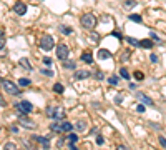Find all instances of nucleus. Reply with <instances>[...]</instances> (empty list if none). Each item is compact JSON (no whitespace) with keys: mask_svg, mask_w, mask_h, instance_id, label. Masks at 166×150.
<instances>
[{"mask_svg":"<svg viewBox=\"0 0 166 150\" xmlns=\"http://www.w3.org/2000/svg\"><path fill=\"white\" fill-rule=\"evenodd\" d=\"M53 90H55V92H57V94H63V85H61V83H55V85H53Z\"/></svg>","mask_w":166,"mask_h":150,"instance_id":"393cba45","label":"nucleus"},{"mask_svg":"<svg viewBox=\"0 0 166 150\" xmlns=\"http://www.w3.org/2000/svg\"><path fill=\"white\" fill-rule=\"evenodd\" d=\"M13 12L17 15H25L27 14V5L23 2H17V3L13 5Z\"/></svg>","mask_w":166,"mask_h":150,"instance_id":"423d86ee","label":"nucleus"},{"mask_svg":"<svg viewBox=\"0 0 166 150\" xmlns=\"http://www.w3.org/2000/svg\"><path fill=\"white\" fill-rule=\"evenodd\" d=\"M121 100H123V95H121V94H120V95L116 97V103H121Z\"/></svg>","mask_w":166,"mask_h":150,"instance_id":"ea45409f","label":"nucleus"},{"mask_svg":"<svg viewBox=\"0 0 166 150\" xmlns=\"http://www.w3.org/2000/svg\"><path fill=\"white\" fill-rule=\"evenodd\" d=\"M118 82H120V78L116 77V75H111V77L108 78V83H110V85H113V87H116V85H118Z\"/></svg>","mask_w":166,"mask_h":150,"instance_id":"aec40b11","label":"nucleus"},{"mask_svg":"<svg viewBox=\"0 0 166 150\" xmlns=\"http://www.w3.org/2000/svg\"><path fill=\"white\" fill-rule=\"evenodd\" d=\"M18 85L20 87H28V85H30V78H20Z\"/></svg>","mask_w":166,"mask_h":150,"instance_id":"a878e982","label":"nucleus"},{"mask_svg":"<svg viewBox=\"0 0 166 150\" xmlns=\"http://www.w3.org/2000/svg\"><path fill=\"white\" fill-rule=\"evenodd\" d=\"M3 47H5V40H3V39H0V50H2Z\"/></svg>","mask_w":166,"mask_h":150,"instance_id":"a19ab883","label":"nucleus"},{"mask_svg":"<svg viewBox=\"0 0 166 150\" xmlns=\"http://www.w3.org/2000/svg\"><path fill=\"white\" fill-rule=\"evenodd\" d=\"M68 140H70V142H73V143H77V142H78V135L70 133V135H68Z\"/></svg>","mask_w":166,"mask_h":150,"instance_id":"c85d7f7f","label":"nucleus"},{"mask_svg":"<svg viewBox=\"0 0 166 150\" xmlns=\"http://www.w3.org/2000/svg\"><path fill=\"white\" fill-rule=\"evenodd\" d=\"M136 97H138L139 102L146 103V105H153V100H151V98H150L148 95H145V94H141V92H139V94H136Z\"/></svg>","mask_w":166,"mask_h":150,"instance_id":"9b49d317","label":"nucleus"},{"mask_svg":"<svg viewBox=\"0 0 166 150\" xmlns=\"http://www.w3.org/2000/svg\"><path fill=\"white\" fill-rule=\"evenodd\" d=\"M98 58L100 60H106V58H110L111 57V54H110V50H106V48H100L98 50Z\"/></svg>","mask_w":166,"mask_h":150,"instance_id":"9d476101","label":"nucleus"},{"mask_svg":"<svg viewBox=\"0 0 166 150\" xmlns=\"http://www.w3.org/2000/svg\"><path fill=\"white\" fill-rule=\"evenodd\" d=\"M80 23H81V27L86 28V30H93L95 25H96V17L93 14H85V15H81Z\"/></svg>","mask_w":166,"mask_h":150,"instance_id":"f257e3e1","label":"nucleus"},{"mask_svg":"<svg viewBox=\"0 0 166 150\" xmlns=\"http://www.w3.org/2000/svg\"><path fill=\"white\" fill-rule=\"evenodd\" d=\"M139 47H143V48H151L153 47V42L151 40H139Z\"/></svg>","mask_w":166,"mask_h":150,"instance_id":"a211bd4d","label":"nucleus"},{"mask_svg":"<svg viewBox=\"0 0 166 150\" xmlns=\"http://www.w3.org/2000/svg\"><path fill=\"white\" fill-rule=\"evenodd\" d=\"M150 60H151V62H154V63H156V62H158V57H156V55H154V54H151V55H150Z\"/></svg>","mask_w":166,"mask_h":150,"instance_id":"e433bc0d","label":"nucleus"},{"mask_svg":"<svg viewBox=\"0 0 166 150\" xmlns=\"http://www.w3.org/2000/svg\"><path fill=\"white\" fill-rule=\"evenodd\" d=\"M53 114H55V107H48V109H46V117L53 118Z\"/></svg>","mask_w":166,"mask_h":150,"instance_id":"cd10ccee","label":"nucleus"},{"mask_svg":"<svg viewBox=\"0 0 166 150\" xmlns=\"http://www.w3.org/2000/svg\"><path fill=\"white\" fill-rule=\"evenodd\" d=\"M18 123L22 125V127H23V129H28V130L35 129V122H32V120H28V118H25V117H20Z\"/></svg>","mask_w":166,"mask_h":150,"instance_id":"0eeeda50","label":"nucleus"},{"mask_svg":"<svg viewBox=\"0 0 166 150\" xmlns=\"http://www.w3.org/2000/svg\"><path fill=\"white\" fill-rule=\"evenodd\" d=\"M75 129H77V130H80V132H83V130L86 129V123L83 122V120H78V122L75 123Z\"/></svg>","mask_w":166,"mask_h":150,"instance_id":"6ab92c4d","label":"nucleus"},{"mask_svg":"<svg viewBox=\"0 0 166 150\" xmlns=\"http://www.w3.org/2000/svg\"><path fill=\"white\" fill-rule=\"evenodd\" d=\"M120 75H121L123 78H126V80H130V72H128L126 68H120Z\"/></svg>","mask_w":166,"mask_h":150,"instance_id":"b1692460","label":"nucleus"},{"mask_svg":"<svg viewBox=\"0 0 166 150\" xmlns=\"http://www.w3.org/2000/svg\"><path fill=\"white\" fill-rule=\"evenodd\" d=\"M136 5H138L136 0H126L125 3H123V7L125 8H133V7H136Z\"/></svg>","mask_w":166,"mask_h":150,"instance_id":"f3484780","label":"nucleus"},{"mask_svg":"<svg viewBox=\"0 0 166 150\" xmlns=\"http://www.w3.org/2000/svg\"><path fill=\"white\" fill-rule=\"evenodd\" d=\"M33 140H37V142L42 145V149H48L50 147V138L48 137H42V135H33Z\"/></svg>","mask_w":166,"mask_h":150,"instance_id":"39448f33","label":"nucleus"},{"mask_svg":"<svg viewBox=\"0 0 166 150\" xmlns=\"http://www.w3.org/2000/svg\"><path fill=\"white\" fill-rule=\"evenodd\" d=\"M63 117H65V112H63V109H61V107H55L53 118H55V120H60V118H63Z\"/></svg>","mask_w":166,"mask_h":150,"instance_id":"f8f14e48","label":"nucleus"},{"mask_svg":"<svg viewBox=\"0 0 166 150\" xmlns=\"http://www.w3.org/2000/svg\"><path fill=\"white\" fill-rule=\"evenodd\" d=\"M60 30H61V34H65V35H72L73 34V30L70 27H65V25H61L60 27Z\"/></svg>","mask_w":166,"mask_h":150,"instance_id":"5701e85b","label":"nucleus"},{"mask_svg":"<svg viewBox=\"0 0 166 150\" xmlns=\"http://www.w3.org/2000/svg\"><path fill=\"white\" fill-rule=\"evenodd\" d=\"M96 143H98V145H103V143H105V138H103L101 135L96 137Z\"/></svg>","mask_w":166,"mask_h":150,"instance_id":"f704fd0d","label":"nucleus"},{"mask_svg":"<svg viewBox=\"0 0 166 150\" xmlns=\"http://www.w3.org/2000/svg\"><path fill=\"white\" fill-rule=\"evenodd\" d=\"M130 20L141 23V22H143V17H141V15H138V14H131V15H130Z\"/></svg>","mask_w":166,"mask_h":150,"instance_id":"412c9836","label":"nucleus"},{"mask_svg":"<svg viewBox=\"0 0 166 150\" xmlns=\"http://www.w3.org/2000/svg\"><path fill=\"white\" fill-rule=\"evenodd\" d=\"M0 105H2V107L5 105V100H3V97H2V95H0Z\"/></svg>","mask_w":166,"mask_h":150,"instance_id":"c03bdc74","label":"nucleus"},{"mask_svg":"<svg viewBox=\"0 0 166 150\" xmlns=\"http://www.w3.org/2000/svg\"><path fill=\"white\" fill-rule=\"evenodd\" d=\"M95 77H96L98 80H101V78H103V74H101V72H96V75H95Z\"/></svg>","mask_w":166,"mask_h":150,"instance_id":"4c0bfd02","label":"nucleus"},{"mask_svg":"<svg viewBox=\"0 0 166 150\" xmlns=\"http://www.w3.org/2000/svg\"><path fill=\"white\" fill-rule=\"evenodd\" d=\"M50 129H52L53 132H58V133H60V123L58 122H53L52 125H50Z\"/></svg>","mask_w":166,"mask_h":150,"instance_id":"bb28decb","label":"nucleus"},{"mask_svg":"<svg viewBox=\"0 0 166 150\" xmlns=\"http://www.w3.org/2000/svg\"><path fill=\"white\" fill-rule=\"evenodd\" d=\"M92 40H93V43H95V42L98 40V35H96V34H93V35H92Z\"/></svg>","mask_w":166,"mask_h":150,"instance_id":"79ce46f5","label":"nucleus"},{"mask_svg":"<svg viewBox=\"0 0 166 150\" xmlns=\"http://www.w3.org/2000/svg\"><path fill=\"white\" fill-rule=\"evenodd\" d=\"M158 140H159V143H161V147H163V149H166V138L163 135H159L158 137Z\"/></svg>","mask_w":166,"mask_h":150,"instance_id":"7c9ffc66","label":"nucleus"},{"mask_svg":"<svg viewBox=\"0 0 166 150\" xmlns=\"http://www.w3.org/2000/svg\"><path fill=\"white\" fill-rule=\"evenodd\" d=\"M43 63H45V65H52V58L45 57V58H43Z\"/></svg>","mask_w":166,"mask_h":150,"instance_id":"c9c22d12","label":"nucleus"},{"mask_svg":"<svg viewBox=\"0 0 166 150\" xmlns=\"http://www.w3.org/2000/svg\"><path fill=\"white\" fill-rule=\"evenodd\" d=\"M2 83H3V89H5V92L8 95H20V89L13 82H10V80H2Z\"/></svg>","mask_w":166,"mask_h":150,"instance_id":"f03ea898","label":"nucleus"},{"mask_svg":"<svg viewBox=\"0 0 166 150\" xmlns=\"http://www.w3.org/2000/svg\"><path fill=\"white\" fill-rule=\"evenodd\" d=\"M135 78H136V80H143V78H145V74H143V72H135Z\"/></svg>","mask_w":166,"mask_h":150,"instance_id":"c756f323","label":"nucleus"},{"mask_svg":"<svg viewBox=\"0 0 166 150\" xmlns=\"http://www.w3.org/2000/svg\"><path fill=\"white\" fill-rule=\"evenodd\" d=\"M20 107H22V110L25 112V114H30V112H33V105L28 100H22L20 102Z\"/></svg>","mask_w":166,"mask_h":150,"instance_id":"1a4fd4ad","label":"nucleus"},{"mask_svg":"<svg viewBox=\"0 0 166 150\" xmlns=\"http://www.w3.org/2000/svg\"><path fill=\"white\" fill-rule=\"evenodd\" d=\"M2 37H3V30H0V39H2Z\"/></svg>","mask_w":166,"mask_h":150,"instance_id":"a18cd8bd","label":"nucleus"},{"mask_svg":"<svg viewBox=\"0 0 166 150\" xmlns=\"http://www.w3.org/2000/svg\"><path fill=\"white\" fill-rule=\"evenodd\" d=\"M73 77H75V80H85V78L90 77V72L88 70H77L73 74Z\"/></svg>","mask_w":166,"mask_h":150,"instance_id":"6e6552de","label":"nucleus"},{"mask_svg":"<svg viewBox=\"0 0 166 150\" xmlns=\"http://www.w3.org/2000/svg\"><path fill=\"white\" fill-rule=\"evenodd\" d=\"M42 74L46 75V77H53V72H52V70H46V68H43V70H42Z\"/></svg>","mask_w":166,"mask_h":150,"instance_id":"473e14b6","label":"nucleus"},{"mask_svg":"<svg viewBox=\"0 0 166 150\" xmlns=\"http://www.w3.org/2000/svg\"><path fill=\"white\" fill-rule=\"evenodd\" d=\"M53 45H55V42H53V39L50 37V35L42 37V40H40V48H42V50L48 52V50H52L53 48Z\"/></svg>","mask_w":166,"mask_h":150,"instance_id":"7ed1b4c3","label":"nucleus"},{"mask_svg":"<svg viewBox=\"0 0 166 150\" xmlns=\"http://www.w3.org/2000/svg\"><path fill=\"white\" fill-rule=\"evenodd\" d=\"M126 42H128L130 45H133V47H139V40L133 39V37H126Z\"/></svg>","mask_w":166,"mask_h":150,"instance_id":"4be33fe9","label":"nucleus"},{"mask_svg":"<svg viewBox=\"0 0 166 150\" xmlns=\"http://www.w3.org/2000/svg\"><path fill=\"white\" fill-rule=\"evenodd\" d=\"M3 149L13 150V149H17V145H15V143H12V142H8V143H5V147H3Z\"/></svg>","mask_w":166,"mask_h":150,"instance_id":"2f4dec72","label":"nucleus"},{"mask_svg":"<svg viewBox=\"0 0 166 150\" xmlns=\"http://www.w3.org/2000/svg\"><path fill=\"white\" fill-rule=\"evenodd\" d=\"M20 67H23L25 70H32V65H30V62L27 60V58H20Z\"/></svg>","mask_w":166,"mask_h":150,"instance_id":"dca6fc26","label":"nucleus"},{"mask_svg":"<svg viewBox=\"0 0 166 150\" xmlns=\"http://www.w3.org/2000/svg\"><path fill=\"white\" fill-rule=\"evenodd\" d=\"M68 55H70V48L66 47L65 43H60L58 47H57V57H58V60H66L68 58Z\"/></svg>","mask_w":166,"mask_h":150,"instance_id":"20e7f679","label":"nucleus"},{"mask_svg":"<svg viewBox=\"0 0 166 150\" xmlns=\"http://www.w3.org/2000/svg\"><path fill=\"white\" fill-rule=\"evenodd\" d=\"M81 60L85 62V63H88V65H92V63H93L92 54H90V52H83V54H81Z\"/></svg>","mask_w":166,"mask_h":150,"instance_id":"4468645a","label":"nucleus"},{"mask_svg":"<svg viewBox=\"0 0 166 150\" xmlns=\"http://www.w3.org/2000/svg\"><path fill=\"white\" fill-rule=\"evenodd\" d=\"M151 39H154V40H159V37H158L156 34H153V32H151Z\"/></svg>","mask_w":166,"mask_h":150,"instance_id":"37998d69","label":"nucleus"},{"mask_svg":"<svg viewBox=\"0 0 166 150\" xmlns=\"http://www.w3.org/2000/svg\"><path fill=\"white\" fill-rule=\"evenodd\" d=\"M73 125L70 122H61L60 123V132H72Z\"/></svg>","mask_w":166,"mask_h":150,"instance_id":"ddd939ff","label":"nucleus"},{"mask_svg":"<svg viewBox=\"0 0 166 150\" xmlns=\"http://www.w3.org/2000/svg\"><path fill=\"white\" fill-rule=\"evenodd\" d=\"M113 37H116V39H121V34H120V32H113Z\"/></svg>","mask_w":166,"mask_h":150,"instance_id":"58836bf2","label":"nucleus"},{"mask_svg":"<svg viewBox=\"0 0 166 150\" xmlns=\"http://www.w3.org/2000/svg\"><path fill=\"white\" fill-rule=\"evenodd\" d=\"M136 110H138L139 114H143V112H145V105H143V103H139V105H136Z\"/></svg>","mask_w":166,"mask_h":150,"instance_id":"72a5a7b5","label":"nucleus"},{"mask_svg":"<svg viewBox=\"0 0 166 150\" xmlns=\"http://www.w3.org/2000/svg\"><path fill=\"white\" fill-rule=\"evenodd\" d=\"M63 68H66V70H73V68H77V65H75V62L73 60H63Z\"/></svg>","mask_w":166,"mask_h":150,"instance_id":"2eb2a0df","label":"nucleus"}]
</instances>
